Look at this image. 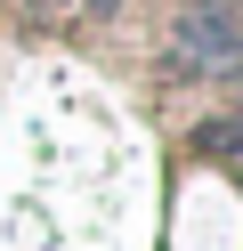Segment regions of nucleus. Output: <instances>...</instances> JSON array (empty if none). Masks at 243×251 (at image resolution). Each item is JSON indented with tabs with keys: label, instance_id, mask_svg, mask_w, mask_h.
Segmentation results:
<instances>
[{
	"label": "nucleus",
	"instance_id": "3",
	"mask_svg": "<svg viewBox=\"0 0 243 251\" xmlns=\"http://www.w3.org/2000/svg\"><path fill=\"white\" fill-rule=\"evenodd\" d=\"M89 8H113V0H89Z\"/></svg>",
	"mask_w": 243,
	"mask_h": 251
},
{
	"label": "nucleus",
	"instance_id": "2",
	"mask_svg": "<svg viewBox=\"0 0 243 251\" xmlns=\"http://www.w3.org/2000/svg\"><path fill=\"white\" fill-rule=\"evenodd\" d=\"M32 8H41V17H65V8H73V0H32Z\"/></svg>",
	"mask_w": 243,
	"mask_h": 251
},
{
	"label": "nucleus",
	"instance_id": "1",
	"mask_svg": "<svg viewBox=\"0 0 243 251\" xmlns=\"http://www.w3.org/2000/svg\"><path fill=\"white\" fill-rule=\"evenodd\" d=\"M243 65V0H194L162 41V73L170 81H219Z\"/></svg>",
	"mask_w": 243,
	"mask_h": 251
}]
</instances>
